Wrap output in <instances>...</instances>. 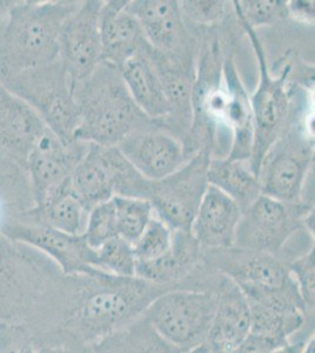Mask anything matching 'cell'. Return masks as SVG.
<instances>
[{
  "mask_svg": "<svg viewBox=\"0 0 315 353\" xmlns=\"http://www.w3.org/2000/svg\"><path fill=\"white\" fill-rule=\"evenodd\" d=\"M63 288V346L74 353H91L96 341L126 329L152 301L170 291L138 277H116L101 271L65 276Z\"/></svg>",
  "mask_w": 315,
  "mask_h": 353,
  "instance_id": "cell-1",
  "label": "cell"
},
{
  "mask_svg": "<svg viewBox=\"0 0 315 353\" xmlns=\"http://www.w3.org/2000/svg\"><path fill=\"white\" fill-rule=\"evenodd\" d=\"M80 1H14L0 21V81L59 61L60 33Z\"/></svg>",
  "mask_w": 315,
  "mask_h": 353,
  "instance_id": "cell-2",
  "label": "cell"
},
{
  "mask_svg": "<svg viewBox=\"0 0 315 353\" xmlns=\"http://www.w3.org/2000/svg\"><path fill=\"white\" fill-rule=\"evenodd\" d=\"M73 96L79 109L74 141L116 146L134 130L151 121L133 101L119 68L100 63L88 79L77 84Z\"/></svg>",
  "mask_w": 315,
  "mask_h": 353,
  "instance_id": "cell-3",
  "label": "cell"
},
{
  "mask_svg": "<svg viewBox=\"0 0 315 353\" xmlns=\"http://www.w3.org/2000/svg\"><path fill=\"white\" fill-rule=\"evenodd\" d=\"M0 84L31 106L60 141L65 144L74 141L79 109L73 96L72 83L60 59L5 78Z\"/></svg>",
  "mask_w": 315,
  "mask_h": 353,
  "instance_id": "cell-4",
  "label": "cell"
},
{
  "mask_svg": "<svg viewBox=\"0 0 315 353\" xmlns=\"http://www.w3.org/2000/svg\"><path fill=\"white\" fill-rule=\"evenodd\" d=\"M301 230L314 233L312 205L283 203L261 194L241 214L234 248L280 258L288 241Z\"/></svg>",
  "mask_w": 315,
  "mask_h": 353,
  "instance_id": "cell-5",
  "label": "cell"
},
{
  "mask_svg": "<svg viewBox=\"0 0 315 353\" xmlns=\"http://www.w3.org/2000/svg\"><path fill=\"white\" fill-rule=\"evenodd\" d=\"M70 185L90 212L116 196L144 199L148 179L132 168L116 146L88 143L86 152L73 170Z\"/></svg>",
  "mask_w": 315,
  "mask_h": 353,
  "instance_id": "cell-6",
  "label": "cell"
},
{
  "mask_svg": "<svg viewBox=\"0 0 315 353\" xmlns=\"http://www.w3.org/2000/svg\"><path fill=\"white\" fill-rule=\"evenodd\" d=\"M214 310V292L170 290L152 301L143 318L165 341L190 352L207 341Z\"/></svg>",
  "mask_w": 315,
  "mask_h": 353,
  "instance_id": "cell-7",
  "label": "cell"
},
{
  "mask_svg": "<svg viewBox=\"0 0 315 353\" xmlns=\"http://www.w3.org/2000/svg\"><path fill=\"white\" fill-rule=\"evenodd\" d=\"M239 23L250 38L259 64L258 88L254 94L250 97L254 121V141L250 164L252 171L258 176L263 157L291 121V94L286 86L291 66H285L279 76H273L256 30L245 21H239Z\"/></svg>",
  "mask_w": 315,
  "mask_h": 353,
  "instance_id": "cell-8",
  "label": "cell"
},
{
  "mask_svg": "<svg viewBox=\"0 0 315 353\" xmlns=\"http://www.w3.org/2000/svg\"><path fill=\"white\" fill-rule=\"evenodd\" d=\"M314 159V141L303 126L289 121L260 164L261 194L283 203H299Z\"/></svg>",
  "mask_w": 315,
  "mask_h": 353,
  "instance_id": "cell-9",
  "label": "cell"
},
{
  "mask_svg": "<svg viewBox=\"0 0 315 353\" xmlns=\"http://www.w3.org/2000/svg\"><path fill=\"white\" fill-rule=\"evenodd\" d=\"M211 154L199 151L178 171L160 181H148L146 201L154 216L172 231L191 232L200 203L208 188L207 168Z\"/></svg>",
  "mask_w": 315,
  "mask_h": 353,
  "instance_id": "cell-10",
  "label": "cell"
},
{
  "mask_svg": "<svg viewBox=\"0 0 315 353\" xmlns=\"http://www.w3.org/2000/svg\"><path fill=\"white\" fill-rule=\"evenodd\" d=\"M0 233L44 254L68 277L99 272L96 269V250L86 243L83 234L61 232L17 214L8 216L0 228Z\"/></svg>",
  "mask_w": 315,
  "mask_h": 353,
  "instance_id": "cell-11",
  "label": "cell"
},
{
  "mask_svg": "<svg viewBox=\"0 0 315 353\" xmlns=\"http://www.w3.org/2000/svg\"><path fill=\"white\" fill-rule=\"evenodd\" d=\"M104 1H80L65 21L59 39V59L74 88L101 63L100 10Z\"/></svg>",
  "mask_w": 315,
  "mask_h": 353,
  "instance_id": "cell-12",
  "label": "cell"
},
{
  "mask_svg": "<svg viewBox=\"0 0 315 353\" xmlns=\"http://www.w3.org/2000/svg\"><path fill=\"white\" fill-rule=\"evenodd\" d=\"M132 168L148 181L164 179L191 159L178 137L151 121L116 145Z\"/></svg>",
  "mask_w": 315,
  "mask_h": 353,
  "instance_id": "cell-13",
  "label": "cell"
},
{
  "mask_svg": "<svg viewBox=\"0 0 315 353\" xmlns=\"http://www.w3.org/2000/svg\"><path fill=\"white\" fill-rule=\"evenodd\" d=\"M128 10L154 50L167 56L196 59L199 43L188 33L179 1L132 0L128 1Z\"/></svg>",
  "mask_w": 315,
  "mask_h": 353,
  "instance_id": "cell-14",
  "label": "cell"
},
{
  "mask_svg": "<svg viewBox=\"0 0 315 353\" xmlns=\"http://www.w3.org/2000/svg\"><path fill=\"white\" fill-rule=\"evenodd\" d=\"M88 148V143L85 141L65 144L54 133L46 130L26 161L33 206L43 204L54 191L70 181L73 170Z\"/></svg>",
  "mask_w": 315,
  "mask_h": 353,
  "instance_id": "cell-15",
  "label": "cell"
},
{
  "mask_svg": "<svg viewBox=\"0 0 315 353\" xmlns=\"http://www.w3.org/2000/svg\"><path fill=\"white\" fill-rule=\"evenodd\" d=\"M208 269L236 281L238 285L280 288L293 281L288 265L276 256L238 248L204 251Z\"/></svg>",
  "mask_w": 315,
  "mask_h": 353,
  "instance_id": "cell-16",
  "label": "cell"
},
{
  "mask_svg": "<svg viewBox=\"0 0 315 353\" xmlns=\"http://www.w3.org/2000/svg\"><path fill=\"white\" fill-rule=\"evenodd\" d=\"M46 125L24 101L0 84V153L26 171V161Z\"/></svg>",
  "mask_w": 315,
  "mask_h": 353,
  "instance_id": "cell-17",
  "label": "cell"
},
{
  "mask_svg": "<svg viewBox=\"0 0 315 353\" xmlns=\"http://www.w3.org/2000/svg\"><path fill=\"white\" fill-rule=\"evenodd\" d=\"M216 310L207 343L220 353H236L251 333L248 301L236 281L221 276L216 290Z\"/></svg>",
  "mask_w": 315,
  "mask_h": 353,
  "instance_id": "cell-18",
  "label": "cell"
},
{
  "mask_svg": "<svg viewBox=\"0 0 315 353\" xmlns=\"http://www.w3.org/2000/svg\"><path fill=\"white\" fill-rule=\"evenodd\" d=\"M223 77L226 92L223 124L231 139V150L226 158L250 161L254 141L251 99L240 79L232 53L223 56Z\"/></svg>",
  "mask_w": 315,
  "mask_h": 353,
  "instance_id": "cell-19",
  "label": "cell"
},
{
  "mask_svg": "<svg viewBox=\"0 0 315 353\" xmlns=\"http://www.w3.org/2000/svg\"><path fill=\"white\" fill-rule=\"evenodd\" d=\"M101 63L120 68L148 43L128 0L104 1L100 10Z\"/></svg>",
  "mask_w": 315,
  "mask_h": 353,
  "instance_id": "cell-20",
  "label": "cell"
},
{
  "mask_svg": "<svg viewBox=\"0 0 315 353\" xmlns=\"http://www.w3.org/2000/svg\"><path fill=\"white\" fill-rule=\"evenodd\" d=\"M241 214L243 211L236 203L208 185L192 224V236L204 251L232 248Z\"/></svg>",
  "mask_w": 315,
  "mask_h": 353,
  "instance_id": "cell-21",
  "label": "cell"
},
{
  "mask_svg": "<svg viewBox=\"0 0 315 353\" xmlns=\"http://www.w3.org/2000/svg\"><path fill=\"white\" fill-rule=\"evenodd\" d=\"M145 46L119 68V72L138 109L150 121L160 125L170 116V106L156 68L145 52Z\"/></svg>",
  "mask_w": 315,
  "mask_h": 353,
  "instance_id": "cell-22",
  "label": "cell"
},
{
  "mask_svg": "<svg viewBox=\"0 0 315 353\" xmlns=\"http://www.w3.org/2000/svg\"><path fill=\"white\" fill-rule=\"evenodd\" d=\"M14 214L28 221L48 225L68 234H83L88 211L74 196L68 181L54 191L43 204Z\"/></svg>",
  "mask_w": 315,
  "mask_h": 353,
  "instance_id": "cell-23",
  "label": "cell"
},
{
  "mask_svg": "<svg viewBox=\"0 0 315 353\" xmlns=\"http://www.w3.org/2000/svg\"><path fill=\"white\" fill-rule=\"evenodd\" d=\"M207 181L236 203L243 212L261 196L259 178L252 171L250 161L211 157Z\"/></svg>",
  "mask_w": 315,
  "mask_h": 353,
  "instance_id": "cell-24",
  "label": "cell"
},
{
  "mask_svg": "<svg viewBox=\"0 0 315 353\" xmlns=\"http://www.w3.org/2000/svg\"><path fill=\"white\" fill-rule=\"evenodd\" d=\"M116 209L118 237L134 244L154 217L151 203L139 198L116 196L112 198Z\"/></svg>",
  "mask_w": 315,
  "mask_h": 353,
  "instance_id": "cell-25",
  "label": "cell"
},
{
  "mask_svg": "<svg viewBox=\"0 0 315 353\" xmlns=\"http://www.w3.org/2000/svg\"><path fill=\"white\" fill-rule=\"evenodd\" d=\"M96 269L120 278L136 277V259L133 246L116 237L96 250Z\"/></svg>",
  "mask_w": 315,
  "mask_h": 353,
  "instance_id": "cell-26",
  "label": "cell"
},
{
  "mask_svg": "<svg viewBox=\"0 0 315 353\" xmlns=\"http://www.w3.org/2000/svg\"><path fill=\"white\" fill-rule=\"evenodd\" d=\"M126 353H187L173 345L152 329L143 316L121 331Z\"/></svg>",
  "mask_w": 315,
  "mask_h": 353,
  "instance_id": "cell-27",
  "label": "cell"
},
{
  "mask_svg": "<svg viewBox=\"0 0 315 353\" xmlns=\"http://www.w3.org/2000/svg\"><path fill=\"white\" fill-rule=\"evenodd\" d=\"M232 4L238 21H245L254 30L289 17L287 1L283 0H234Z\"/></svg>",
  "mask_w": 315,
  "mask_h": 353,
  "instance_id": "cell-28",
  "label": "cell"
},
{
  "mask_svg": "<svg viewBox=\"0 0 315 353\" xmlns=\"http://www.w3.org/2000/svg\"><path fill=\"white\" fill-rule=\"evenodd\" d=\"M172 243L173 231L171 228L154 216L148 223L144 232L132 245L136 263L154 261L164 256L171 249Z\"/></svg>",
  "mask_w": 315,
  "mask_h": 353,
  "instance_id": "cell-29",
  "label": "cell"
},
{
  "mask_svg": "<svg viewBox=\"0 0 315 353\" xmlns=\"http://www.w3.org/2000/svg\"><path fill=\"white\" fill-rule=\"evenodd\" d=\"M83 236L93 250H98L105 243L118 237L116 209L112 199L90 210Z\"/></svg>",
  "mask_w": 315,
  "mask_h": 353,
  "instance_id": "cell-30",
  "label": "cell"
},
{
  "mask_svg": "<svg viewBox=\"0 0 315 353\" xmlns=\"http://www.w3.org/2000/svg\"><path fill=\"white\" fill-rule=\"evenodd\" d=\"M292 277L296 281L300 294L309 309H314V249L288 264Z\"/></svg>",
  "mask_w": 315,
  "mask_h": 353,
  "instance_id": "cell-31",
  "label": "cell"
},
{
  "mask_svg": "<svg viewBox=\"0 0 315 353\" xmlns=\"http://www.w3.org/2000/svg\"><path fill=\"white\" fill-rule=\"evenodd\" d=\"M184 18L200 25L203 28L216 26L225 14L223 1H179Z\"/></svg>",
  "mask_w": 315,
  "mask_h": 353,
  "instance_id": "cell-32",
  "label": "cell"
},
{
  "mask_svg": "<svg viewBox=\"0 0 315 353\" xmlns=\"http://www.w3.org/2000/svg\"><path fill=\"white\" fill-rule=\"evenodd\" d=\"M32 336L21 324L0 321V353H36Z\"/></svg>",
  "mask_w": 315,
  "mask_h": 353,
  "instance_id": "cell-33",
  "label": "cell"
},
{
  "mask_svg": "<svg viewBox=\"0 0 315 353\" xmlns=\"http://www.w3.org/2000/svg\"><path fill=\"white\" fill-rule=\"evenodd\" d=\"M91 353H126V346L121 331L96 341V344L91 346Z\"/></svg>",
  "mask_w": 315,
  "mask_h": 353,
  "instance_id": "cell-34",
  "label": "cell"
},
{
  "mask_svg": "<svg viewBox=\"0 0 315 353\" xmlns=\"http://www.w3.org/2000/svg\"><path fill=\"white\" fill-rule=\"evenodd\" d=\"M288 16L296 18L298 21H314V1H303L294 0L287 1Z\"/></svg>",
  "mask_w": 315,
  "mask_h": 353,
  "instance_id": "cell-35",
  "label": "cell"
},
{
  "mask_svg": "<svg viewBox=\"0 0 315 353\" xmlns=\"http://www.w3.org/2000/svg\"><path fill=\"white\" fill-rule=\"evenodd\" d=\"M11 210H12V206L8 201V196L5 194L3 190L0 189V228H1V225L4 224V221L8 219V216H11Z\"/></svg>",
  "mask_w": 315,
  "mask_h": 353,
  "instance_id": "cell-36",
  "label": "cell"
},
{
  "mask_svg": "<svg viewBox=\"0 0 315 353\" xmlns=\"http://www.w3.org/2000/svg\"><path fill=\"white\" fill-rule=\"evenodd\" d=\"M36 353H74L72 350L68 349L66 346L57 345H45L43 347H40L39 350H37Z\"/></svg>",
  "mask_w": 315,
  "mask_h": 353,
  "instance_id": "cell-37",
  "label": "cell"
},
{
  "mask_svg": "<svg viewBox=\"0 0 315 353\" xmlns=\"http://www.w3.org/2000/svg\"><path fill=\"white\" fill-rule=\"evenodd\" d=\"M13 3V0H0V21L8 14V10L12 6Z\"/></svg>",
  "mask_w": 315,
  "mask_h": 353,
  "instance_id": "cell-38",
  "label": "cell"
},
{
  "mask_svg": "<svg viewBox=\"0 0 315 353\" xmlns=\"http://www.w3.org/2000/svg\"><path fill=\"white\" fill-rule=\"evenodd\" d=\"M187 353H220L214 349H212L211 346L208 345L207 343H204L201 345L198 346L196 349L191 350Z\"/></svg>",
  "mask_w": 315,
  "mask_h": 353,
  "instance_id": "cell-39",
  "label": "cell"
}]
</instances>
